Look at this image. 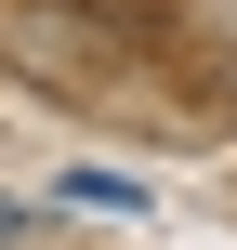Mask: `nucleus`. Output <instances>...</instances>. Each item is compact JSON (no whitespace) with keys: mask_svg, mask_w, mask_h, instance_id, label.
<instances>
[{"mask_svg":"<svg viewBox=\"0 0 237 250\" xmlns=\"http://www.w3.org/2000/svg\"><path fill=\"white\" fill-rule=\"evenodd\" d=\"M0 250H13V211H0Z\"/></svg>","mask_w":237,"mask_h":250,"instance_id":"nucleus-1","label":"nucleus"}]
</instances>
